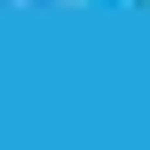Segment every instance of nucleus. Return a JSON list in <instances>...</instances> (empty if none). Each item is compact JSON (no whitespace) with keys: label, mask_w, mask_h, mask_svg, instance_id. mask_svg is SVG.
<instances>
[]
</instances>
